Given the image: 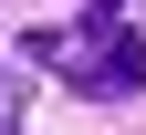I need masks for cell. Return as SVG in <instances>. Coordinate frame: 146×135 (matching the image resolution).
Here are the masks:
<instances>
[{"mask_svg": "<svg viewBox=\"0 0 146 135\" xmlns=\"http://www.w3.org/2000/svg\"><path fill=\"white\" fill-rule=\"evenodd\" d=\"M104 11H115V0H104Z\"/></svg>", "mask_w": 146, "mask_h": 135, "instance_id": "obj_3", "label": "cell"}, {"mask_svg": "<svg viewBox=\"0 0 146 135\" xmlns=\"http://www.w3.org/2000/svg\"><path fill=\"white\" fill-rule=\"evenodd\" d=\"M63 73H73V94L115 104V94H136V83H146V31L94 21V31H84V52H63Z\"/></svg>", "mask_w": 146, "mask_h": 135, "instance_id": "obj_1", "label": "cell"}, {"mask_svg": "<svg viewBox=\"0 0 146 135\" xmlns=\"http://www.w3.org/2000/svg\"><path fill=\"white\" fill-rule=\"evenodd\" d=\"M11 125H21V94H11V83H0V135H11Z\"/></svg>", "mask_w": 146, "mask_h": 135, "instance_id": "obj_2", "label": "cell"}]
</instances>
